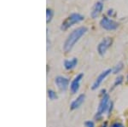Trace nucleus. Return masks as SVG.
Returning a JSON list of instances; mask_svg holds the SVG:
<instances>
[{"instance_id": "39448f33", "label": "nucleus", "mask_w": 128, "mask_h": 127, "mask_svg": "<svg viewBox=\"0 0 128 127\" xmlns=\"http://www.w3.org/2000/svg\"><path fill=\"white\" fill-rule=\"evenodd\" d=\"M100 26L102 29L106 30V31H114L118 28L119 24L117 23L115 20L109 19L107 16H104V17L101 19L100 22Z\"/></svg>"}, {"instance_id": "ddd939ff", "label": "nucleus", "mask_w": 128, "mask_h": 127, "mask_svg": "<svg viewBox=\"0 0 128 127\" xmlns=\"http://www.w3.org/2000/svg\"><path fill=\"white\" fill-rule=\"evenodd\" d=\"M47 94H48L49 99L51 100V101H55V100H56L57 98H58V96H57V94L56 93V92L53 91V90H48V91H47Z\"/></svg>"}, {"instance_id": "4468645a", "label": "nucleus", "mask_w": 128, "mask_h": 127, "mask_svg": "<svg viewBox=\"0 0 128 127\" xmlns=\"http://www.w3.org/2000/svg\"><path fill=\"white\" fill-rule=\"evenodd\" d=\"M122 68H123V63L122 62H119L118 64H116L114 67V68H113V73L116 74V73H120V72L122 70Z\"/></svg>"}, {"instance_id": "f8f14e48", "label": "nucleus", "mask_w": 128, "mask_h": 127, "mask_svg": "<svg viewBox=\"0 0 128 127\" xmlns=\"http://www.w3.org/2000/svg\"><path fill=\"white\" fill-rule=\"evenodd\" d=\"M54 16V11L51 9H46V23L49 24L52 20Z\"/></svg>"}, {"instance_id": "7ed1b4c3", "label": "nucleus", "mask_w": 128, "mask_h": 127, "mask_svg": "<svg viewBox=\"0 0 128 127\" xmlns=\"http://www.w3.org/2000/svg\"><path fill=\"white\" fill-rule=\"evenodd\" d=\"M110 98H109L108 94H105L102 97V99L100 100V102H99V105L98 108V112L96 114V116H95V119H100L102 117V115L104 114V112H108V109L109 108V105H110Z\"/></svg>"}, {"instance_id": "6e6552de", "label": "nucleus", "mask_w": 128, "mask_h": 127, "mask_svg": "<svg viewBox=\"0 0 128 127\" xmlns=\"http://www.w3.org/2000/svg\"><path fill=\"white\" fill-rule=\"evenodd\" d=\"M84 77V73H79L74 79L72 80L71 84H70V91L72 94H76L80 90V82H81L82 79Z\"/></svg>"}, {"instance_id": "9b49d317", "label": "nucleus", "mask_w": 128, "mask_h": 127, "mask_svg": "<svg viewBox=\"0 0 128 127\" xmlns=\"http://www.w3.org/2000/svg\"><path fill=\"white\" fill-rule=\"evenodd\" d=\"M77 64H78V59L76 57H74L71 60L66 59L63 61V66L65 67L66 70H72V69H74V67L77 66Z\"/></svg>"}, {"instance_id": "2eb2a0df", "label": "nucleus", "mask_w": 128, "mask_h": 127, "mask_svg": "<svg viewBox=\"0 0 128 127\" xmlns=\"http://www.w3.org/2000/svg\"><path fill=\"white\" fill-rule=\"evenodd\" d=\"M123 79H124V77L123 76H118L115 79V80H114V85H113V89L114 88H115V87H117V86H119V85H120L121 84H122V82H123Z\"/></svg>"}, {"instance_id": "4be33fe9", "label": "nucleus", "mask_w": 128, "mask_h": 127, "mask_svg": "<svg viewBox=\"0 0 128 127\" xmlns=\"http://www.w3.org/2000/svg\"><path fill=\"white\" fill-rule=\"evenodd\" d=\"M101 1H105V0H101Z\"/></svg>"}, {"instance_id": "dca6fc26", "label": "nucleus", "mask_w": 128, "mask_h": 127, "mask_svg": "<svg viewBox=\"0 0 128 127\" xmlns=\"http://www.w3.org/2000/svg\"><path fill=\"white\" fill-rule=\"evenodd\" d=\"M107 14H108L109 16H111V17H114V16L116 15V12H115L113 9H109L108 10V12H107Z\"/></svg>"}, {"instance_id": "6ab92c4d", "label": "nucleus", "mask_w": 128, "mask_h": 127, "mask_svg": "<svg viewBox=\"0 0 128 127\" xmlns=\"http://www.w3.org/2000/svg\"><path fill=\"white\" fill-rule=\"evenodd\" d=\"M112 108H113V102H110V105H109V108H108V116L110 115V113H111V111H112Z\"/></svg>"}, {"instance_id": "aec40b11", "label": "nucleus", "mask_w": 128, "mask_h": 127, "mask_svg": "<svg viewBox=\"0 0 128 127\" xmlns=\"http://www.w3.org/2000/svg\"><path fill=\"white\" fill-rule=\"evenodd\" d=\"M102 127H107V122H105L104 125L102 126Z\"/></svg>"}, {"instance_id": "f257e3e1", "label": "nucleus", "mask_w": 128, "mask_h": 127, "mask_svg": "<svg viewBox=\"0 0 128 127\" xmlns=\"http://www.w3.org/2000/svg\"><path fill=\"white\" fill-rule=\"evenodd\" d=\"M87 27L86 26H79L76 29H74L73 32H70V34L66 38L65 42L63 44L62 50L65 53H68L72 50L74 46L76 44V43L87 32Z\"/></svg>"}, {"instance_id": "412c9836", "label": "nucleus", "mask_w": 128, "mask_h": 127, "mask_svg": "<svg viewBox=\"0 0 128 127\" xmlns=\"http://www.w3.org/2000/svg\"><path fill=\"white\" fill-rule=\"evenodd\" d=\"M126 80H127V82H128V74H127V76H126Z\"/></svg>"}, {"instance_id": "f3484780", "label": "nucleus", "mask_w": 128, "mask_h": 127, "mask_svg": "<svg viewBox=\"0 0 128 127\" xmlns=\"http://www.w3.org/2000/svg\"><path fill=\"white\" fill-rule=\"evenodd\" d=\"M84 126L86 127H95L94 126V123L92 121H90V120H88V121H86L84 122Z\"/></svg>"}, {"instance_id": "a211bd4d", "label": "nucleus", "mask_w": 128, "mask_h": 127, "mask_svg": "<svg viewBox=\"0 0 128 127\" xmlns=\"http://www.w3.org/2000/svg\"><path fill=\"white\" fill-rule=\"evenodd\" d=\"M110 127H125V126H124L122 124H120V123L115 122V123H114V124L111 125Z\"/></svg>"}, {"instance_id": "0eeeda50", "label": "nucleus", "mask_w": 128, "mask_h": 127, "mask_svg": "<svg viewBox=\"0 0 128 127\" xmlns=\"http://www.w3.org/2000/svg\"><path fill=\"white\" fill-rule=\"evenodd\" d=\"M55 84L62 91H65L69 86V79L63 76H57L55 79Z\"/></svg>"}, {"instance_id": "f03ea898", "label": "nucleus", "mask_w": 128, "mask_h": 127, "mask_svg": "<svg viewBox=\"0 0 128 127\" xmlns=\"http://www.w3.org/2000/svg\"><path fill=\"white\" fill-rule=\"evenodd\" d=\"M84 17L80 13H72L63 20V22L61 25V30L62 31H66L68 30L69 27H71L72 26H74V24H77L81 22L82 20H84Z\"/></svg>"}, {"instance_id": "1a4fd4ad", "label": "nucleus", "mask_w": 128, "mask_h": 127, "mask_svg": "<svg viewBox=\"0 0 128 127\" xmlns=\"http://www.w3.org/2000/svg\"><path fill=\"white\" fill-rule=\"evenodd\" d=\"M104 6L102 1H98L96 3H95L90 14V17H92V19H96V18L101 15L102 9H104Z\"/></svg>"}, {"instance_id": "20e7f679", "label": "nucleus", "mask_w": 128, "mask_h": 127, "mask_svg": "<svg viewBox=\"0 0 128 127\" xmlns=\"http://www.w3.org/2000/svg\"><path fill=\"white\" fill-rule=\"evenodd\" d=\"M112 44H113L112 38H110V37L104 38L102 39V41L98 44V47H96V50H98V54L100 55L101 56H104V55L106 54L107 50L111 47Z\"/></svg>"}, {"instance_id": "9d476101", "label": "nucleus", "mask_w": 128, "mask_h": 127, "mask_svg": "<svg viewBox=\"0 0 128 127\" xmlns=\"http://www.w3.org/2000/svg\"><path fill=\"white\" fill-rule=\"evenodd\" d=\"M84 99H86V95H84V94H80L75 100H74V101L71 102V104H70V109L75 110V109H77V108H79L80 106L83 104V102H84Z\"/></svg>"}, {"instance_id": "423d86ee", "label": "nucleus", "mask_w": 128, "mask_h": 127, "mask_svg": "<svg viewBox=\"0 0 128 127\" xmlns=\"http://www.w3.org/2000/svg\"><path fill=\"white\" fill-rule=\"evenodd\" d=\"M112 72H113V69H111V68H108V69H106V70L102 71V73L98 75V77L96 79V80L94 81V83L92 84V91H95V90L98 89V88L101 85V84L104 82V79H106Z\"/></svg>"}]
</instances>
